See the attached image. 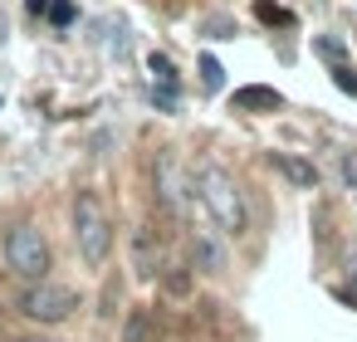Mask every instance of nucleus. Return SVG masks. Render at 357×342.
<instances>
[{
    "mask_svg": "<svg viewBox=\"0 0 357 342\" xmlns=\"http://www.w3.org/2000/svg\"><path fill=\"white\" fill-rule=\"evenodd\" d=\"M191 196H201V205L211 210V220H215V230H220V235L240 240V235L250 230L245 191H240V181H235L225 166H215V162L196 166V176H191Z\"/></svg>",
    "mask_w": 357,
    "mask_h": 342,
    "instance_id": "nucleus-1",
    "label": "nucleus"
},
{
    "mask_svg": "<svg viewBox=\"0 0 357 342\" xmlns=\"http://www.w3.org/2000/svg\"><path fill=\"white\" fill-rule=\"evenodd\" d=\"M328 74H333L337 93H352V98H357V69H352V64H333Z\"/></svg>",
    "mask_w": 357,
    "mask_h": 342,
    "instance_id": "nucleus-13",
    "label": "nucleus"
},
{
    "mask_svg": "<svg viewBox=\"0 0 357 342\" xmlns=\"http://www.w3.org/2000/svg\"><path fill=\"white\" fill-rule=\"evenodd\" d=\"M30 6V15H50V0H25Z\"/></svg>",
    "mask_w": 357,
    "mask_h": 342,
    "instance_id": "nucleus-21",
    "label": "nucleus"
},
{
    "mask_svg": "<svg viewBox=\"0 0 357 342\" xmlns=\"http://www.w3.org/2000/svg\"><path fill=\"white\" fill-rule=\"evenodd\" d=\"M201 84H206V93H220V84H225V69L211 54H201Z\"/></svg>",
    "mask_w": 357,
    "mask_h": 342,
    "instance_id": "nucleus-12",
    "label": "nucleus"
},
{
    "mask_svg": "<svg viewBox=\"0 0 357 342\" xmlns=\"http://www.w3.org/2000/svg\"><path fill=\"white\" fill-rule=\"evenodd\" d=\"M186 249H191V274H225V244H220L215 230H206L201 220H191Z\"/></svg>",
    "mask_w": 357,
    "mask_h": 342,
    "instance_id": "nucleus-5",
    "label": "nucleus"
},
{
    "mask_svg": "<svg viewBox=\"0 0 357 342\" xmlns=\"http://www.w3.org/2000/svg\"><path fill=\"white\" fill-rule=\"evenodd\" d=\"M269 162H274V166H279V171L294 181V186H303V191H313V186H318V166H313V162L289 157V152H279V157H269Z\"/></svg>",
    "mask_w": 357,
    "mask_h": 342,
    "instance_id": "nucleus-10",
    "label": "nucleus"
},
{
    "mask_svg": "<svg viewBox=\"0 0 357 342\" xmlns=\"http://www.w3.org/2000/svg\"><path fill=\"white\" fill-rule=\"evenodd\" d=\"M132 269H137V279H157L162 274V244H157V230L152 225H137L132 230Z\"/></svg>",
    "mask_w": 357,
    "mask_h": 342,
    "instance_id": "nucleus-7",
    "label": "nucleus"
},
{
    "mask_svg": "<svg viewBox=\"0 0 357 342\" xmlns=\"http://www.w3.org/2000/svg\"><path fill=\"white\" fill-rule=\"evenodd\" d=\"M123 342H157V313L147 303L128 308V322H123Z\"/></svg>",
    "mask_w": 357,
    "mask_h": 342,
    "instance_id": "nucleus-9",
    "label": "nucleus"
},
{
    "mask_svg": "<svg viewBox=\"0 0 357 342\" xmlns=\"http://www.w3.org/2000/svg\"><path fill=\"white\" fill-rule=\"evenodd\" d=\"M50 20H54V25L64 30V25L74 20V0H54V6H50Z\"/></svg>",
    "mask_w": 357,
    "mask_h": 342,
    "instance_id": "nucleus-16",
    "label": "nucleus"
},
{
    "mask_svg": "<svg viewBox=\"0 0 357 342\" xmlns=\"http://www.w3.org/2000/svg\"><path fill=\"white\" fill-rule=\"evenodd\" d=\"M313 49H318L323 59H333V64H342V45H337V40H318Z\"/></svg>",
    "mask_w": 357,
    "mask_h": 342,
    "instance_id": "nucleus-17",
    "label": "nucleus"
},
{
    "mask_svg": "<svg viewBox=\"0 0 357 342\" xmlns=\"http://www.w3.org/2000/svg\"><path fill=\"white\" fill-rule=\"evenodd\" d=\"M74 244H79L89 269H103L108 254H113V220H108L98 191H79L74 196Z\"/></svg>",
    "mask_w": 357,
    "mask_h": 342,
    "instance_id": "nucleus-2",
    "label": "nucleus"
},
{
    "mask_svg": "<svg viewBox=\"0 0 357 342\" xmlns=\"http://www.w3.org/2000/svg\"><path fill=\"white\" fill-rule=\"evenodd\" d=\"M235 113H274L284 98H279V88H259V84H250V88H235Z\"/></svg>",
    "mask_w": 357,
    "mask_h": 342,
    "instance_id": "nucleus-8",
    "label": "nucleus"
},
{
    "mask_svg": "<svg viewBox=\"0 0 357 342\" xmlns=\"http://www.w3.org/2000/svg\"><path fill=\"white\" fill-rule=\"evenodd\" d=\"M147 69H152V79H157L162 88H172V93H176V64H172L167 54H147Z\"/></svg>",
    "mask_w": 357,
    "mask_h": 342,
    "instance_id": "nucleus-11",
    "label": "nucleus"
},
{
    "mask_svg": "<svg viewBox=\"0 0 357 342\" xmlns=\"http://www.w3.org/2000/svg\"><path fill=\"white\" fill-rule=\"evenodd\" d=\"M337 171H342V181L357 191V152H342V157H337Z\"/></svg>",
    "mask_w": 357,
    "mask_h": 342,
    "instance_id": "nucleus-15",
    "label": "nucleus"
},
{
    "mask_svg": "<svg viewBox=\"0 0 357 342\" xmlns=\"http://www.w3.org/2000/svg\"><path fill=\"white\" fill-rule=\"evenodd\" d=\"M15 308H20V318H25V322L59 327V322H69V318H74V308H79V293H74L69 283L40 279V283H25V288H20Z\"/></svg>",
    "mask_w": 357,
    "mask_h": 342,
    "instance_id": "nucleus-3",
    "label": "nucleus"
},
{
    "mask_svg": "<svg viewBox=\"0 0 357 342\" xmlns=\"http://www.w3.org/2000/svg\"><path fill=\"white\" fill-rule=\"evenodd\" d=\"M186 176H181V166H176V157H157V201H162V210H172V215H186Z\"/></svg>",
    "mask_w": 357,
    "mask_h": 342,
    "instance_id": "nucleus-6",
    "label": "nucleus"
},
{
    "mask_svg": "<svg viewBox=\"0 0 357 342\" xmlns=\"http://www.w3.org/2000/svg\"><path fill=\"white\" fill-rule=\"evenodd\" d=\"M6 264H10V274L25 279V283L50 279V240H45V230H40L35 220L10 225V235H6Z\"/></svg>",
    "mask_w": 357,
    "mask_h": 342,
    "instance_id": "nucleus-4",
    "label": "nucleus"
},
{
    "mask_svg": "<svg viewBox=\"0 0 357 342\" xmlns=\"http://www.w3.org/2000/svg\"><path fill=\"white\" fill-rule=\"evenodd\" d=\"M152 98H157V108H162V113H172V108H176V93H172V88H162V93L152 88Z\"/></svg>",
    "mask_w": 357,
    "mask_h": 342,
    "instance_id": "nucleus-19",
    "label": "nucleus"
},
{
    "mask_svg": "<svg viewBox=\"0 0 357 342\" xmlns=\"http://www.w3.org/2000/svg\"><path fill=\"white\" fill-rule=\"evenodd\" d=\"M255 15H259L264 25H289V10H279V6H269V0H259V6H255Z\"/></svg>",
    "mask_w": 357,
    "mask_h": 342,
    "instance_id": "nucleus-14",
    "label": "nucleus"
},
{
    "mask_svg": "<svg viewBox=\"0 0 357 342\" xmlns=\"http://www.w3.org/2000/svg\"><path fill=\"white\" fill-rule=\"evenodd\" d=\"M347 279H352V293H357V244L347 249Z\"/></svg>",
    "mask_w": 357,
    "mask_h": 342,
    "instance_id": "nucleus-20",
    "label": "nucleus"
},
{
    "mask_svg": "<svg viewBox=\"0 0 357 342\" xmlns=\"http://www.w3.org/2000/svg\"><path fill=\"white\" fill-rule=\"evenodd\" d=\"M15 342H54V337H40V332H25V337H15Z\"/></svg>",
    "mask_w": 357,
    "mask_h": 342,
    "instance_id": "nucleus-22",
    "label": "nucleus"
},
{
    "mask_svg": "<svg viewBox=\"0 0 357 342\" xmlns=\"http://www.w3.org/2000/svg\"><path fill=\"white\" fill-rule=\"evenodd\" d=\"M167 288H172V293H186V288H191V274H186V269L167 274Z\"/></svg>",
    "mask_w": 357,
    "mask_h": 342,
    "instance_id": "nucleus-18",
    "label": "nucleus"
}]
</instances>
